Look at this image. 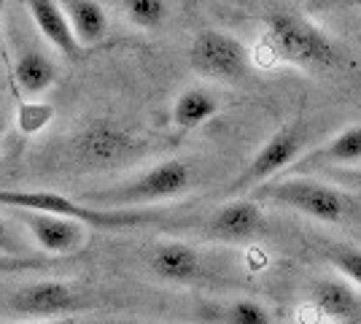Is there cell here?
<instances>
[{"label":"cell","mask_w":361,"mask_h":324,"mask_svg":"<svg viewBox=\"0 0 361 324\" xmlns=\"http://www.w3.org/2000/svg\"><path fill=\"white\" fill-rule=\"evenodd\" d=\"M195 186V170L186 160H165L154 168L137 173L121 184L106 189H90L78 200L103 211H135L154 203L180 198Z\"/></svg>","instance_id":"cell-1"},{"label":"cell","mask_w":361,"mask_h":324,"mask_svg":"<svg viewBox=\"0 0 361 324\" xmlns=\"http://www.w3.org/2000/svg\"><path fill=\"white\" fill-rule=\"evenodd\" d=\"M0 205L11 211L60 216V219H71L81 227H94V230H127V227H137L143 222L157 219V214H149V211L92 208V205H84L78 198H68L51 189H0Z\"/></svg>","instance_id":"cell-2"},{"label":"cell","mask_w":361,"mask_h":324,"mask_svg":"<svg viewBox=\"0 0 361 324\" xmlns=\"http://www.w3.org/2000/svg\"><path fill=\"white\" fill-rule=\"evenodd\" d=\"M267 35L283 60L300 62L307 68H329L340 62V52L334 47V41L300 14H291V11L270 14Z\"/></svg>","instance_id":"cell-3"},{"label":"cell","mask_w":361,"mask_h":324,"mask_svg":"<svg viewBox=\"0 0 361 324\" xmlns=\"http://www.w3.org/2000/svg\"><path fill=\"white\" fill-rule=\"evenodd\" d=\"M248 200L275 203L286 205L305 216H313L318 222H340L348 211V198L334 186L313 181V179H275L254 186L248 192Z\"/></svg>","instance_id":"cell-4"},{"label":"cell","mask_w":361,"mask_h":324,"mask_svg":"<svg viewBox=\"0 0 361 324\" xmlns=\"http://www.w3.org/2000/svg\"><path fill=\"white\" fill-rule=\"evenodd\" d=\"M73 157L81 168L108 170L135 160L143 152V140L116 122H92L73 136Z\"/></svg>","instance_id":"cell-5"},{"label":"cell","mask_w":361,"mask_h":324,"mask_svg":"<svg viewBox=\"0 0 361 324\" xmlns=\"http://www.w3.org/2000/svg\"><path fill=\"white\" fill-rule=\"evenodd\" d=\"M310 140V130L305 122H291L286 127H281L259 152L254 155V160L243 168V173L232 181L229 192H251L254 186L272 181L283 168H288L297 157L302 155V149Z\"/></svg>","instance_id":"cell-6"},{"label":"cell","mask_w":361,"mask_h":324,"mask_svg":"<svg viewBox=\"0 0 361 324\" xmlns=\"http://www.w3.org/2000/svg\"><path fill=\"white\" fill-rule=\"evenodd\" d=\"M8 306L14 313L30 316L32 322H51V319H60L65 313L81 311L87 306V300L75 287L49 278V281H32V284L19 287L11 294Z\"/></svg>","instance_id":"cell-7"},{"label":"cell","mask_w":361,"mask_h":324,"mask_svg":"<svg viewBox=\"0 0 361 324\" xmlns=\"http://www.w3.org/2000/svg\"><path fill=\"white\" fill-rule=\"evenodd\" d=\"M192 68L202 76L235 81L248 71L245 47L235 35L221 30H202L192 44Z\"/></svg>","instance_id":"cell-8"},{"label":"cell","mask_w":361,"mask_h":324,"mask_svg":"<svg viewBox=\"0 0 361 324\" xmlns=\"http://www.w3.org/2000/svg\"><path fill=\"white\" fill-rule=\"evenodd\" d=\"M25 230L30 232L32 244L41 248L44 254L62 257V254H75L78 248L87 244V227L75 224L71 219L49 214H30V211H16Z\"/></svg>","instance_id":"cell-9"},{"label":"cell","mask_w":361,"mask_h":324,"mask_svg":"<svg viewBox=\"0 0 361 324\" xmlns=\"http://www.w3.org/2000/svg\"><path fill=\"white\" fill-rule=\"evenodd\" d=\"M27 14H30L35 30L44 35V41L54 52H60L65 60H81L84 49L78 47L73 30L68 25V19L62 14V6L54 0H30L27 3Z\"/></svg>","instance_id":"cell-10"},{"label":"cell","mask_w":361,"mask_h":324,"mask_svg":"<svg viewBox=\"0 0 361 324\" xmlns=\"http://www.w3.org/2000/svg\"><path fill=\"white\" fill-rule=\"evenodd\" d=\"M264 224V214L254 200L240 198L221 205L216 214L208 219V235L221 238V241H245L254 238Z\"/></svg>","instance_id":"cell-11"},{"label":"cell","mask_w":361,"mask_h":324,"mask_svg":"<svg viewBox=\"0 0 361 324\" xmlns=\"http://www.w3.org/2000/svg\"><path fill=\"white\" fill-rule=\"evenodd\" d=\"M149 268L154 270V276L165 278V281H195L202 273V257L195 246L180 244V241H167L154 246L149 257Z\"/></svg>","instance_id":"cell-12"},{"label":"cell","mask_w":361,"mask_h":324,"mask_svg":"<svg viewBox=\"0 0 361 324\" xmlns=\"http://www.w3.org/2000/svg\"><path fill=\"white\" fill-rule=\"evenodd\" d=\"M310 303L329 319H350L361 311V297L345 278H318L310 284Z\"/></svg>","instance_id":"cell-13"},{"label":"cell","mask_w":361,"mask_h":324,"mask_svg":"<svg viewBox=\"0 0 361 324\" xmlns=\"http://www.w3.org/2000/svg\"><path fill=\"white\" fill-rule=\"evenodd\" d=\"M60 6L81 49L94 47L108 35V14L100 3H94V0H68Z\"/></svg>","instance_id":"cell-14"},{"label":"cell","mask_w":361,"mask_h":324,"mask_svg":"<svg viewBox=\"0 0 361 324\" xmlns=\"http://www.w3.org/2000/svg\"><path fill=\"white\" fill-rule=\"evenodd\" d=\"M305 162L310 168H359L361 162V124L345 127L343 133H337L329 143H324L321 149L310 152L305 157Z\"/></svg>","instance_id":"cell-15"},{"label":"cell","mask_w":361,"mask_h":324,"mask_svg":"<svg viewBox=\"0 0 361 324\" xmlns=\"http://www.w3.org/2000/svg\"><path fill=\"white\" fill-rule=\"evenodd\" d=\"M14 81L25 95H44L57 81V65L44 49H27L14 62Z\"/></svg>","instance_id":"cell-16"},{"label":"cell","mask_w":361,"mask_h":324,"mask_svg":"<svg viewBox=\"0 0 361 324\" xmlns=\"http://www.w3.org/2000/svg\"><path fill=\"white\" fill-rule=\"evenodd\" d=\"M219 111V100L202 87H189L178 95L176 106H173V124L178 130H195L200 124H205Z\"/></svg>","instance_id":"cell-17"},{"label":"cell","mask_w":361,"mask_h":324,"mask_svg":"<svg viewBox=\"0 0 361 324\" xmlns=\"http://www.w3.org/2000/svg\"><path fill=\"white\" fill-rule=\"evenodd\" d=\"M121 8H124V16L143 30L159 28L167 16V3H162V0H130Z\"/></svg>","instance_id":"cell-18"},{"label":"cell","mask_w":361,"mask_h":324,"mask_svg":"<svg viewBox=\"0 0 361 324\" xmlns=\"http://www.w3.org/2000/svg\"><path fill=\"white\" fill-rule=\"evenodd\" d=\"M326 257L345 276L348 284H356L361 289V246H353V244H329L326 246Z\"/></svg>","instance_id":"cell-19"},{"label":"cell","mask_w":361,"mask_h":324,"mask_svg":"<svg viewBox=\"0 0 361 324\" xmlns=\"http://www.w3.org/2000/svg\"><path fill=\"white\" fill-rule=\"evenodd\" d=\"M54 116V108L49 103H41V100H30V103H22L19 111H16V122H19V130L27 133V136H35L38 130H44L46 124L51 122Z\"/></svg>","instance_id":"cell-20"},{"label":"cell","mask_w":361,"mask_h":324,"mask_svg":"<svg viewBox=\"0 0 361 324\" xmlns=\"http://www.w3.org/2000/svg\"><path fill=\"white\" fill-rule=\"evenodd\" d=\"M226 324H270V311L256 300H238L224 308Z\"/></svg>","instance_id":"cell-21"},{"label":"cell","mask_w":361,"mask_h":324,"mask_svg":"<svg viewBox=\"0 0 361 324\" xmlns=\"http://www.w3.org/2000/svg\"><path fill=\"white\" fill-rule=\"evenodd\" d=\"M0 257H8V260L35 257L30 244H27V241H25V238H22L6 219H0Z\"/></svg>","instance_id":"cell-22"},{"label":"cell","mask_w":361,"mask_h":324,"mask_svg":"<svg viewBox=\"0 0 361 324\" xmlns=\"http://www.w3.org/2000/svg\"><path fill=\"white\" fill-rule=\"evenodd\" d=\"M51 268V260L44 254H35V257H25V260H8V257H0V276H14V273H30V270H44Z\"/></svg>","instance_id":"cell-23"},{"label":"cell","mask_w":361,"mask_h":324,"mask_svg":"<svg viewBox=\"0 0 361 324\" xmlns=\"http://www.w3.org/2000/svg\"><path fill=\"white\" fill-rule=\"evenodd\" d=\"M326 176L334 179L337 184L361 189V168H326Z\"/></svg>","instance_id":"cell-24"},{"label":"cell","mask_w":361,"mask_h":324,"mask_svg":"<svg viewBox=\"0 0 361 324\" xmlns=\"http://www.w3.org/2000/svg\"><path fill=\"white\" fill-rule=\"evenodd\" d=\"M3 136H6V124H3V116H0V149H3Z\"/></svg>","instance_id":"cell-25"},{"label":"cell","mask_w":361,"mask_h":324,"mask_svg":"<svg viewBox=\"0 0 361 324\" xmlns=\"http://www.w3.org/2000/svg\"><path fill=\"white\" fill-rule=\"evenodd\" d=\"M27 324H68V322H62V319H51V322H27Z\"/></svg>","instance_id":"cell-26"},{"label":"cell","mask_w":361,"mask_h":324,"mask_svg":"<svg viewBox=\"0 0 361 324\" xmlns=\"http://www.w3.org/2000/svg\"><path fill=\"white\" fill-rule=\"evenodd\" d=\"M0 35H3V6H0Z\"/></svg>","instance_id":"cell-27"}]
</instances>
